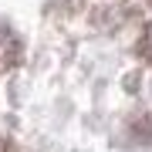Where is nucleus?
Instances as JSON below:
<instances>
[{
	"label": "nucleus",
	"mask_w": 152,
	"mask_h": 152,
	"mask_svg": "<svg viewBox=\"0 0 152 152\" xmlns=\"http://www.w3.org/2000/svg\"><path fill=\"white\" fill-rule=\"evenodd\" d=\"M139 54L145 58V61H152V24L145 31H142V44H139Z\"/></svg>",
	"instance_id": "f257e3e1"
}]
</instances>
